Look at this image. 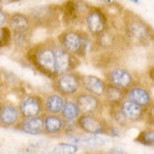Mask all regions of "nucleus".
<instances>
[{
	"label": "nucleus",
	"instance_id": "nucleus-11",
	"mask_svg": "<svg viewBox=\"0 0 154 154\" xmlns=\"http://www.w3.org/2000/svg\"><path fill=\"white\" fill-rule=\"evenodd\" d=\"M108 79L112 85H115L121 88H126L128 86H131L132 81H133L131 74L123 68H115L111 70Z\"/></svg>",
	"mask_w": 154,
	"mask_h": 154
},
{
	"label": "nucleus",
	"instance_id": "nucleus-16",
	"mask_svg": "<svg viewBox=\"0 0 154 154\" xmlns=\"http://www.w3.org/2000/svg\"><path fill=\"white\" fill-rule=\"evenodd\" d=\"M127 100L134 102V103L139 104L142 107H145V106L150 104L151 97L146 89L135 86V87H132L128 91V93H127Z\"/></svg>",
	"mask_w": 154,
	"mask_h": 154
},
{
	"label": "nucleus",
	"instance_id": "nucleus-19",
	"mask_svg": "<svg viewBox=\"0 0 154 154\" xmlns=\"http://www.w3.org/2000/svg\"><path fill=\"white\" fill-rule=\"evenodd\" d=\"M60 112H62L63 119H66L67 122L68 121L69 122L75 121L76 119H78V116L81 114L79 108H78L76 103H74V102H66V103H64Z\"/></svg>",
	"mask_w": 154,
	"mask_h": 154
},
{
	"label": "nucleus",
	"instance_id": "nucleus-1",
	"mask_svg": "<svg viewBox=\"0 0 154 154\" xmlns=\"http://www.w3.org/2000/svg\"><path fill=\"white\" fill-rule=\"evenodd\" d=\"M34 64L47 75H55V50L49 47L40 48L34 55Z\"/></svg>",
	"mask_w": 154,
	"mask_h": 154
},
{
	"label": "nucleus",
	"instance_id": "nucleus-23",
	"mask_svg": "<svg viewBox=\"0 0 154 154\" xmlns=\"http://www.w3.org/2000/svg\"><path fill=\"white\" fill-rule=\"evenodd\" d=\"M136 141L142 144H145V145H149V146H152L153 145V141H154V134L152 131H146V132H142L140 133L139 137L136 139Z\"/></svg>",
	"mask_w": 154,
	"mask_h": 154
},
{
	"label": "nucleus",
	"instance_id": "nucleus-4",
	"mask_svg": "<svg viewBox=\"0 0 154 154\" xmlns=\"http://www.w3.org/2000/svg\"><path fill=\"white\" fill-rule=\"evenodd\" d=\"M81 87V79L74 73H63L56 82V88L63 95H73Z\"/></svg>",
	"mask_w": 154,
	"mask_h": 154
},
{
	"label": "nucleus",
	"instance_id": "nucleus-15",
	"mask_svg": "<svg viewBox=\"0 0 154 154\" xmlns=\"http://www.w3.org/2000/svg\"><path fill=\"white\" fill-rule=\"evenodd\" d=\"M10 27L15 31L16 35H23L30 28V20L26 15L23 14H15L10 17L9 20Z\"/></svg>",
	"mask_w": 154,
	"mask_h": 154
},
{
	"label": "nucleus",
	"instance_id": "nucleus-22",
	"mask_svg": "<svg viewBox=\"0 0 154 154\" xmlns=\"http://www.w3.org/2000/svg\"><path fill=\"white\" fill-rule=\"evenodd\" d=\"M78 151V146L74 145V144H69V143H60L57 144L54 147L53 152L54 153H63V154H70V153H76Z\"/></svg>",
	"mask_w": 154,
	"mask_h": 154
},
{
	"label": "nucleus",
	"instance_id": "nucleus-24",
	"mask_svg": "<svg viewBox=\"0 0 154 154\" xmlns=\"http://www.w3.org/2000/svg\"><path fill=\"white\" fill-rule=\"evenodd\" d=\"M11 38L10 29L7 27H0V47H4L9 44Z\"/></svg>",
	"mask_w": 154,
	"mask_h": 154
},
{
	"label": "nucleus",
	"instance_id": "nucleus-13",
	"mask_svg": "<svg viewBox=\"0 0 154 154\" xmlns=\"http://www.w3.org/2000/svg\"><path fill=\"white\" fill-rule=\"evenodd\" d=\"M83 86L88 93L95 95V96H102L104 95L105 84L100 78L96 76H85L83 77Z\"/></svg>",
	"mask_w": 154,
	"mask_h": 154
},
{
	"label": "nucleus",
	"instance_id": "nucleus-17",
	"mask_svg": "<svg viewBox=\"0 0 154 154\" xmlns=\"http://www.w3.org/2000/svg\"><path fill=\"white\" fill-rule=\"evenodd\" d=\"M64 121L56 115H48L44 119V130L50 134L59 133L64 128Z\"/></svg>",
	"mask_w": 154,
	"mask_h": 154
},
{
	"label": "nucleus",
	"instance_id": "nucleus-7",
	"mask_svg": "<svg viewBox=\"0 0 154 154\" xmlns=\"http://www.w3.org/2000/svg\"><path fill=\"white\" fill-rule=\"evenodd\" d=\"M19 111L23 117L37 116L42 111V100L37 96L23 97L20 102Z\"/></svg>",
	"mask_w": 154,
	"mask_h": 154
},
{
	"label": "nucleus",
	"instance_id": "nucleus-8",
	"mask_svg": "<svg viewBox=\"0 0 154 154\" xmlns=\"http://www.w3.org/2000/svg\"><path fill=\"white\" fill-rule=\"evenodd\" d=\"M76 104L79 111L84 114H92L100 106V102L93 94H79L76 98Z\"/></svg>",
	"mask_w": 154,
	"mask_h": 154
},
{
	"label": "nucleus",
	"instance_id": "nucleus-10",
	"mask_svg": "<svg viewBox=\"0 0 154 154\" xmlns=\"http://www.w3.org/2000/svg\"><path fill=\"white\" fill-rule=\"evenodd\" d=\"M18 128L28 134L38 135L44 131V119L38 115L26 117V119H23L19 124Z\"/></svg>",
	"mask_w": 154,
	"mask_h": 154
},
{
	"label": "nucleus",
	"instance_id": "nucleus-28",
	"mask_svg": "<svg viewBox=\"0 0 154 154\" xmlns=\"http://www.w3.org/2000/svg\"><path fill=\"white\" fill-rule=\"evenodd\" d=\"M130 1H133V2H137L139 0H130Z\"/></svg>",
	"mask_w": 154,
	"mask_h": 154
},
{
	"label": "nucleus",
	"instance_id": "nucleus-18",
	"mask_svg": "<svg viewBox=\"0 0 154 154\" xmlns=\"http://www.w3.org/2000/svg\"><path fill=\"white\" fill-rule=\"evenodd\" d=\"M64 98L58 94H53L47 97L45 102V107L50 114H57L62 111L63 105H64Z\"/></svg>",
	"mask_w": 154,
	"mask_h": 154
},
{
	"label": "nucleus",
	"instance_id": "nucleus-26",
	"mask_svg": "<svg viewBox=\"0 0 154 154\" xmlns=\"http://www.w3.org/2000/svg\"><path fill=\"white\" fill-rule=\"evenodd\" d=\"M15 1H18V0H0V4L8 5V4H11V2H15Z\"/></svg>",
	"mask_w": 154,
	"mask_h": 154
},
{
	"label": "nucleus",
	"instance_id": "nucleus-25",
	"mask_svg": "<svg viewBox=\"0 0 154 154\" xmlns=\"http://www.w3.org/2000/svg\"><path fill=\"white\" fill-rule=\"evenodd\" d=\"M6 20H7V15H6L2 10H0V27L4 26V23H6Z\"/></svg>",
	"mask_w": 154,
	"mask_h": 154
},
{
	"label": "nucleus",
	"instance_id": "nucleus-21",
	"mask_svg": "<svg viewBox=\"0 0 154 154\" xmlns=\"http://www.w3.org/2000/svg\"><path fill=\"white\" fill-rule=\"evenodd\" d=\"M75 141V143H81L82 145L86 147H98L104 144V140L96 136H91V137H85V139H72Z\"/></svg>",
	"mask_w": 154,
	"mask_h": 154
},
{
	"label": "nucleus",
	"instance_id": "nucleus-12",
	"mask_svg": "<svg viewBox=\"0 0 154 154\" xmlns=\"http://www.w3.org/2000/svg\"><path fill=\"white\" fill-rule=\"evenodd\" d=\"M119 111L124 115V117L131 121L140 119L143 116V107L140 106L132 100H127L124 102H121L119 105Z\"/></svg>",
	"mask_w": 154,
	"mask_h": 154
},
{
	"label": "nucleus",
	"instance_id": "nucleus-20",
	"mask_svg": "<svg viewBox=\"0 0 154 154\" xmlns=\"http://www.w3.org/2000/svg\"><path fill=\"white\" fill-rule=\"evenodd\" d=\"M104 94L107 100H109L112 104H116L119 103L123 100L124 97V91L121 87H117L115 85H109L107 87H105Z\"/></svg>",
	"mask_w": 154,
	"mask_h": 154
},
{
	"label": "nucleus",
	"instance_id": "nucleus-14",
	"mask_svg": "<svg viewBox=\"0 0 154 154\" xmlns=\"http://www.w3.org/2000/svg\"><path fill=\"white\" fill-rule=\"evenodd\" d=\"M19 119V111L11 104H5L0 107V122L6 126L15 125Z\"/></svg>",
	"mask_w": 154,
	"mask_h": 154
},
{
	"label": "nucleus",
	"instance_id": "nucleus-5",
	"mask_svg": "<svg viewBox=\"0 0 154 154\" xmlns=\"http://www.w3.org/2000/svg\"><path fill=\"white\" fill-rule=\"evenodd\" d=\"M78 126L86 133L93 135L102 134L106 132V126L104 122L98 117L91 115V114H85L83 116H78Z\"/></svg>",
	"mask_w": 154,
	"mask_h": 154
},
{
	"label": "nucleus",
	"instance_id": "nucleus-27",
	"mask_svg": "<svg viewBox=\"0 0 154 154\" xmlns=\"http://www.w3.org/2000/svg\"><path fill=\"white\" fill-rule=\"evenodd\" d=\"M100 1H104V2H108L109 4V2H113L114 0H100Z\"/></svg>",
	"mask_w": 154,
	"mask_h": 154
},
{
	"label": "nucleus",
	"instance_id": "nucleus-9",
	"mask_svg": "<svg viewBox=\"0 0 154 154\" xmlns=\"http://www.w3.org/2000/svg\"><path fill=\"white\" fill-rule=\"evenodd\" d=\"M86 23H87V27H88L89 31L95 35H98L103 30H105L106 18L100 10H93L87 15Z\"/></svg>",
	"mask_w": 154,
	"mask_h": 154
},
{
	"label": "nucleus",
	"instance_id": "nucleus-6",
	"mask_svg": "<svg viewBox=\"0 0 154 154\" xmlns=\"http://www.w3.org/2000/svg\"><path fill=\"white\" fill-rule=\"evenodd\" d=\"M74 58L70 53H68L66 49H57L55 50V70L56 74L67 73L72 70L75 67L73 65Z\"/></svg>",
	"mask_w": 154,
	"mask_h": 154
},
{
	"label": "nucleus",
	"instance_id": "nucleus-3",
	"mask_svg": "<svg viewBox=\"0 0 154 154\" xmlns=\"http://www.w3.org/2000/svg\"><path fill=\"white\" fill-rule=\"evenodd\" d=\"M60 42L63 44L64 49H66L70 54H79L84 53L87 42L78 32L75 31H67L63 34L60 37Z\"/></svg>",
	"mask_w": 154,
	"mask_h": 154
},
{
	"label": "nucleus",
	"instance_id": "nucleus-2",
	"mask_svg": "<svg viewBox=\"0 0 154 154\" xmlns=\"http://www.w3.org/2000/svg\"><path fill=\"white\" fill-rule=\"evenodd\" d=\"M126 34L133 42H139V44L147 42L152 37L150 28L147 27L144 23H142L141 20L136 19V18H132L127 23Z\"/></svg>",
	"mask_w": 154,
	"mask_h": 154
}]
</instances>
